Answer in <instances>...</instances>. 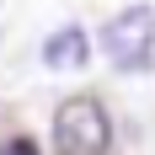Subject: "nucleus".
<instances>
[{"instance_id": "1", "label": "nucleus", "mask_w": 155, "mask_h": 155, "mask_svg": "<svg viewBox=\"0 0 155 155\" xmlns=\"http://www.w3.org/2000/svg\"><path fill=\"white\" fill-rule=\"evenodd\" d=\"M112 144V118L102 112L96 96H70L54 112V150L59 155H107Z\"/></svg>"}, {"instance_id": "2", "label": "nucleus", "mask_w": 155, "mask_h": 155, "mask_svg": "<svg viewBox=\"0 0 155 155\" xmlns=\"http://www.w3.org/2000/svg\"><path fill=\"white\" fill-rule=\"evenodd\" d=\"M102 48H107V59L118 64V70H128V75L150 70V59H155V11L150 5L118 11L107 27H102Z\"/></svg>"}, {"instance_id": "3", "label": "nucleus", "mask_w": 155, "mask_h": 155, "mask_svg": "<svg viewBox=\"0 0 155 155\" xmlns=\"http://www.w3.org/2000/svg\"><path fill=\"white\" fill-rule=\"evenodd\" d=\"M43 64H48V70H59V75L86 70V64H91V38H86L75 21L59 27V32H48V38H43Z\"/></svg>"}, {"instance_id": "4", "label": "nucleus", "mask_w": 155, "mask_h": 155, "mask_svg": "<svg viewBox=\"0 0 155 155\" xmlns=\"http://www.w3.org/2000/svg\"><path fill=\"white\" fill-rule=\"evenodd\" d=\"M0 155H32V150H27V144H5Z\"/></svg>"}]
</instances>
